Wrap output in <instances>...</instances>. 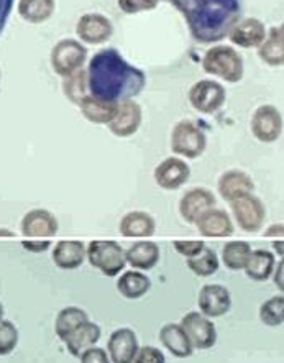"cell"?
I'll return each instance as SVG.
<instances>
[{
  "label": "cell",
  "mask_w": 284,
  "mask_h": 363,
  "mask_svg": "<svg viewBox=\"0 0 284 363\" xmlns=\"http://www.w3.org/2000/svg\"><path fill=\"white\" fill-rule=\"evenodd\" d=\"M173 245L179 255L184 258H194L204 250L205 243L203 240H174Z\"/></svg>",
  "instance_id": "obj_39"
},
{
  "label": "cell",
  "mask_w": 284,
  "mask_h": 363,
  "mask_svg": "<svg viewBox=\"0 0 284 363\" xmlns=\"http://www.w3.org/2000/svg\"><path fill=\"white\" fill-rule=\"evenodd\" d=\"M117 107L118 104L115 102L97 99V97L91 94H87L79 104V108L82 116L86 117V121L97 123V125H108L112 122V118L115 117Z\"/></svg>",
  "instance_id": "obj_26"
},
{
  "label": "cell",
  "mask_w": 284,
  "mask_h": 363,
  "mask_svg": "<svg viewBox=\"0 0 284 363\" xmlns=\"http://www.w3.org/2000/svg\"><path fill=\"white\" fill-rule=\"evenodd\" d=\"M12 9H13V0H0V35H2L5 25L8 22Z\"/></svg>",
  "instance_id": "obj_42"
},
{
  "label": "cell",
  "mask_w": 284,
  "mask_h": 363,
  "mask_svg": "<svg viewBox=\"0 0 284 363\" xmlns=\"http://www.w3.org/2000/svg\"><path fill=\"white\" fill-rule=\"evenodd\" d=\"M258 56L263 63L273 67L284 65V27L276 25L266 32V38L258 46Z\"/></svg>",
  "instance_id": "obj_24"
},
{
  "label": "cell",
  "mask_w": 284,
  "mask_h": 363,
  "mask_svg": "<svg viewBox=\"0 0 284 363\" xmlns=\"http://www.w3.org/2000/svg\"><path fill=\"white\" fill-rule=\"evenodd\" d=\"M232 214L244 232L256 233L263 229L266 220V207L255 194H245L230 202Z\"/></svg>",
  "instance_id": "obj_7"
},
{
  "label": "cell",
  "mask_w": 284,
  "mask_h": 363,
  "mask_svg": "<svg viewBox=\"0 0 284 363\" xmlns=\"http://www.w3.org/2000/svg\"><path fill=\"white\" fill-rule=\"evenodd\" d=\"M217 191L222 196V199L230 204L232 201L242 198L245 194H251L255 191V183L251 176L242 169H229L219 178Z\"/></svg>",
  "instance_id": "obj_18"
},
{
  "label": "cell",
  "mask_w": 284,
  "mask_h": 363,
  "mask_svg": "<svg viewBox=\"0 0 284 363\" xmlns=\"http://www.w3.org/2000/svg\"><path fill=\"white\" fill-rule=\"evenodd\" d=\"M251 133L258 142L275 143L283 133V116L271 104L260 106L251 117Z\"/></svg>",
  "instance_id": "obj_9"
},
{
  "label": "cell",
  "mask_w": 284,
  "mask_h": 363,
  "mask_svg": "<svg viewBox=\"0 0 284 363\" xmlns=\"http://www.w3.org/2000/svg\"><path fill=\"white\" fill-rule=\"evenodd\" d=\"M149 288H152V279L138 269L125 272L117 279L118 293L125 299H140L149 291Z\"/></svg>",
  "instance_id": "obj_29"
},
{
  "label": "cell",
  "mask_w": 284,
  "mask_h": 363,
  "mask_svg": "<svg viewBox=\"0 0 284 363\" xmlns=\"http://www.w3.org/2000/svg\"><path fill=\"white\" fill-rule=\"evenodd\" d=\"M117 5L123 13L133 15L154 10L158 7V0H117Z\"/></svg>",
  "instance_id": "obj_37"
},
{
  "label": "cell",
  "mask_w": 284,
  "mask_h": 363,
  "mask_svg": "<svg viewBox=\"0 0 284 363\" xmlns=\"http://www.w3.org/2000/svg\"><path fill=\"white\" fill-rule=\"evenodd\" d=\"M200 235L208 238H224L234 233L235 227L230 216L222 209H209L195 220Z\"/></svg>",
  "instance_id": "obj_20"
},
{
  "label": "cell",
  "mask_w": 284,
  "mask_h": 363,
  "mask_svg": "<svg viewBox=\"0 0 284 363\" xmlns=\"http://www.w3.org/2000/svg\"><path fill=\"white\" fill-rule=\"evenodd\" d=\"M251 253V247L245 240H232L225 243L222 248V262L232 272H240L245 268L249 257Z\"/></svg>",
  "instance_id": "obj_32"
},
{
  "label": "cell",
  "mask_w": 284,
  "mask_h": 363,
  "mask_svg": "<svg viewBox=\"0 0 284 363\" xmlns=\"http://www.w3.org/2000/svg\"><path fill=\"white\" fill-rule=\"evenodd\" d=\"M22 247L27 252L43 253L51 247V238H25L22 240Z\"/></svg>",
  "instance_id": "obj_41"
},
{
  "label": "cell",
  "mask_w": 284,
  "mask_h": 363,
  "mask_svg": "<svg viewBox=\"0 0 284 363\" xmlns=\"http://www.w3.org/2000/svg\"><path fill=\"white\" fill-rule=\"evenodd\" d=\"M229 38L240 48H258L266 38V27L258 18H244L230 30Z\"/></svg>",
  "instance_id": "obj_19"
},
{
  "label": "cell",
  "mask_w": 284,
  "mask_h": 363,
  "mask_svg": "<svg viewBox=\"0 0 284 363\" xmlns=\"http://www.w3.org/2000/svg\"><path fill=\"white\" fill-rule=\"evenodd\" d=\"M86 258L108 278H115L125 268V252L115 240H92L86 248Z\"/></svg>",
  "instance_id": "obj_4"
},
{
  "label": "cell",
  "mask_w": 284,
  "mask_h": 363,
  "mask_svg": "<svg viewBox=\"0 0 284 363\" xmlns=\"http://www.w3.org/2000/svg\"><path fill=\"white\" fill-rule=\"evenodd\" d=\"M137 334L128 328L113 330L107 342V354L112 363H133L138 352Z\"/></svg>",
  "instance_id": "obj_15"
},
{
  "label": "cell",
  "mask_w": 284,
  "mask_h": 363,
  "mask_svg": "<svg viewBox=\"0 0 284 363\" xmlns=\"http://www.w3.org/2000/svg\"><path fill=\"white\" fill-rule=\"evenodd\" d=\"M79 360H81V363H112L110 359H108L107 352L96 345L82 352Z\"/></svg>",
  "instance_id": "obj_40"
},
{
  "label": "cell",
  "mask_w": 284,
  "mask_h": 363,
  "mask_svg": "<svg viewBox=\"0 0 284 363\" xmlns=\"http://www.w3.org/2000/svg\"><path fill=\"white\" fill-rule=\"evenodd\" d=\"M133 363H166V359H164L163 352L157 349V347L143 345L138 347Z\"/></svg>",
  "instance_id": "obj_38"
},
{
  "label": "cell",
  "mask_w": 284,
  "mask_h": 363,
  "mask_svg": "<svg viewBox=\"0 0 284 363\" xmlns=\"http://www.w3.org/2000/svg\"><path fill=\"white\" fill-rule=\"evenodd\" d=\"M208 137L198 123L193 121H181L173 128L171 150L178 157L195 160L205 152Z\"/></svg>",
  "instance_id": "obj_5"
},
{
  "label": "cell",
  "mask_w": 284,
  "mask_h": 363,
  "mask_svg": "<svg viewBox=\"0 0 284 363\" xmlns=\"http://www.w3.org/2000/svg\"><path fill=\"white\" fill-rule=\"evenodd\" d=\"M283 268H284V263L280 262L278 263V267H275V272H273L271 277L275 278V283L278 289H280L281 294H283V289H284V283H283Z\"/></svg>",
  "instance_id": "obj_43"
},
{
  "label": "cell",
  "mask_w": 284,
  "mask_h": 363,
  "mask_svg": "<svg viewBox=\"0 0 284 363\" xmlns=\"http://www.w3.org/2000/svg\"><path fill=\"white\" fill-rule=\"evenodd\" d=\"M215 206V196L205 188H193L179 201V214L188 224H195L204 212Z\"/></svg>",
  "instance_id": "obj_17"
},
{
  "label": "cell",
  "mask_w": 284,
  "mask_h": 363,
  "mask_svg": "<svg viewBox=\"0 0 284 363\" xmlns=\"http://www.w3.org/2000/svg\"><path fill=\"white\" fill-rule=\"evenodd\" d=\"M56 10V0H18L17 12L25 22L40 25L48 22Z\"/></svg>",
  "instance_id": "obj_30"
},
{
  "label": "cell",
  "mask_w": 284,
  "mask_h": 363,
  "mask_svg": "<svg viewBox=\"0 0 284 363\" xmlns=\"http://www.w3.org/2000/svg\"><path fill=\"white\" fill-rule=\"evenodd\" d=\"M58 229V219L46 209L30 211L20 222V230L27 238H51Z\"/></svg>",
  "instance_id": "obj_16"
},
{
  "label": "cell",
  "mask_w": 284,
  "mask_h": 363,
  "mask_svg": "<svg viewBox=\"0 0 284 363\" xmlns=\"http://www.w3.org/2000/svg\"><path fill=\"white\" fill-rule=\"evenodd\" d=\"M278 235L280 237L283 235V224H275L266 230V237H278Z\"/></svg>",
  "instance_id": "obj_44"
},
{
  "label": "cell",
  "mask_w": 284,
  "mask_h": 363,
  "mask_svg": "<svg viewBox=\"0 0 284 363\" xmlns=\"http://www.w3.org/2000/svg\"><path fill=\"white\" fill-rule=\"evenodd\" d=\"M0 81H2V69H0Z\"/></svg>",
  "instance_id": "obj_48"
},
{
  "label": "cell",
  "mask_w": 284,
  "mask_h": 363,
  "mask_svg": "<svg viewBox=\"0 0 284 363\" xmlns=\"http://www.w3.org/2000/svg\"><path fill=\"white\" fill-rule=\"evenodd\" d=\"M260 319L268 328H281L284 323V296L276 294L260 306Z\"/></svg>",
  "instance_id": "obj_35"
},
{
  "label": "cell",
  "mask_w": 284,
  "mask_h": 363,
  "mask_svg": "<svg viewBox=\"0 0 284 363\" xmlns=\"http://www.w3.org/2000/svg\"><path fill=\"white\" fill-rule=\"evenodd\" d=\"M89 320V315L84 309L76 308V306H68V308L61 309L55 320V330L56 335L61 340H66L68 337L74 332L77 328H81L82 324Z\"/></svg>",
  "instance_id": "obj_31"
},
{
  "label": "cell",
  "mask_w": 284,
  "mask_h": 363,
  "mask_svg": "<svg viewBox=\"0 0 284 363\" xmlns=\"http://www.w3.org/2000/svg\"><path fill=\"white\" fill-rule=\"evenodd\" d=\"M159 340L176 359H189L194 352V347L181 324L171 323L163 325L159 330Z\"/></svg>",
  "instance_id": "obj_25"
},
{
  "label": "cell",
  "mask_w": 284,
  "mask_h": 363,
  "mask_svg": "<svg viewBox=\"0 0 284 363\" xmlns=\"http://www.w3.org/2000/svg\"><path fill=\"white\" fill-rule=\"evenodd\" d=\"M51 258L61 269H77L86 262V245L81 240H59Z\"/></svg>",
  "instance_id": "obj_22"
},
{
  "label": "cell",
  "mask_w": 284,
  "mask_h": 363,
  "mask_svg": "<svg viewBox=\"0 0 284 363\" xmlns=\"http://www.w3.org/2000/svg\"><path fill=\"white\" fill-rule=\"evenodd\" d=\"M87 60V48L79 40L63 38L53 46L50 63L56 74L68 77L72 72L82 69Z\"/></svg>",
  "instance_id": "obj_6"
},
{
  "label": "cell",
  "mask_w": 284,
  "mask_h": 363,
  "mask_svg": "<svg viewBox=\"0 0 284 363\" xmlns=\"http://www.w3.org/2000/svg\"><path fill=\"white\" fill-rule=\"evenodd\" d=\"M77 38L86 45H102L113 35V25L102 13H84L76 25Z\"/></svg>",
  "instance_id": "obj_11"
},
{
  "label": "cell",
  "mask_w": 284,
  "mask_h": 363,
  "mask_svg": "<svg viewBox=\"0 0 284 363\" xmlns=\"http://www.w3.org/2000/svg\"><path fill=\"white\" fill-rule=\"evenodd\" d=\"M198 43L212 45L227 38L239 23L244 0H171Z\"/></svg>",
  "instance_id": "obj_2"
},
{
  "label": "cell",
  "mask_w": 284,
  "mask_h": 363,
  "mask_svg": "<svg viewBox=\"0 0 284 363\" xmlns=\"http://www.w3.org/2000/svg\"><path fill=\"white\" fill-rule=\"evenodd\" d=\"M181 328L188 334L191 344L198 350H209L217 344V330L212 319L198 311H191L181 319Z\"/></svg>",
  "instance_id": "obj_10"
},
{
  "label": "cell",
  "mask_w": 284,
  "mask_h": 363,
  "mask_svg": "<svg viewBox=\"0 0 284 363\" xmlns=\"http://www.w3.org/2000/svg\"><path fill=\"white\" fill-rule=\"evenodd\" d=\"M118 230L127 238H148L157 230V222L148 212L132 211L122 217Z\"/></svg>",
  "instance_id": "obj_23"
},
{
  "label": "cell",
  "mask_w": 284,
  "mask_h": 363,
  "mask_svg": "<svg viewBox=\"0 0 284 363\" xmlns=\"http://www.w3.org/2000/svg\"><path fill=\"white\" fill-rule=\"evenodd\" d=\"M203 69L210 76L220 77L225 82L235 84L244 77V58L239 51L227 45H217L205 51Z\"/></svg>",
  "instance_id": "obj_3"
},
{
  "label": "cell",
  "mask_w": 284,
  "mask_h": 363,
  "mask_svg": "<svg viewBox=\"0 0 284 363\" xmlns=\"http://www.w3.org/2000/svg\"><path fill=\"white\" fill-rule=\"evenodd\" d=\"M143 121V111L140 104L135 101H123L118 104L115 117L108 123V130H110L115 137L128 138L138 132L142 127Z\"/></svg>",
  "instance_id": "obj_12"
},
{
  "label": "cell",
  "mask_w": 284,
  "mask_h": 363,
  "mask_svg": "<svg viewBox=\"0 0 284 363\" xmlns=\"http://www.w3.org/2000/svg\"><path fill=\"white\" fill-rule=\"evenodd\" d=\"M220 267V260L212 248L204 247V250L199 253L198 257L188 258V268L193 272L195 277L208 278L217 273Z\"/></svg>",
  "instance_id": "obj_33"
},
{
  "label": "cell",
  "mask_w": 284,
  "mask_h": 363,
  "mask_svg": "<svg viewBox=\"0 0 284 363\" xmlns=\"http://www.w3.org/2000/svg\"><path fill=\"white\" fill-rule=\"evenodd\" d=\"M273 247H275V250H276L278 255L283 258V238H280V242L273 243Z\"/></svg>",
  "instance_id": "obj_45"
},
{
  "label": "cell",
  "mask_w": 284,
  "mask_h": 363,
  "mask_svg": "<svg viewBox=\"0 0 284 363\" xmlns=\"http://www.w3.org/2000/svg\"><path fill=\"white\" fill-rule=\"evenodd\" d=\"M18 345V329L10 320H0V357L12 354Z\"/></svg>",
  "instance_id": "obj_36"
},
{
  "label": "cell",
  "mask_w": 284,
  "mask_h": 363,
  "mask_svg": "<svg viewBox=\"0 0 284 363\" xmlns=\"http://www.w3.org/2000/svg\"><path fill=\"white\" fill-rule=\"evenodd\" d=\"M158 2H159V0H158ZM164 2H171V0H164Z\"/></svg>",
  "instance_id": "obj_49"
},
{
  "label": "cell",
  "mask_w": 284,
  "mask_h": 363,
  "mask_svg": "<svg viewBox=\"0 0 284 363\" xmlns=\"http://www.w3.org/2000/svg\"><path fill=\"white\" fill-rule=\"evenodd\" d=\"M198 304L200 314L205 318H222L232 308L230 291L222 284H205L199 291Z\"/></svg>",
  "instance_id": "obj_13"
},
{
  "label": "cell",
  "mask_w": 284,
  "mask_h": 363,
  "mask_svg": "<svg viewBox=\"0 0 284 363\" xmlns=\"http://www.w3.org/2000/svg\"><path fill=\"white\" fill-rule=\"evenodd\" d=\"M13 232L10 230H5V229H0V237H12Z\"/></svg>",
  "instance_id": "obj_46"
},
{
  "label": "cell",
  "mask_w": 284,
  "mask_h": 363,
  "mask_svg": "<svg viewBox=\"0 0 284 363\" xmlns=\"http://www.w3.org/2000/svg\"><path fill=\"white\" fill-rule=\"evenodd\" d=\"M154 181L159 188L166 191H176L181 186L188 183L191 178V168L183 158L169 157L163 160L157 168H154Z\"/></svg>",
  "instance_id": "obj_14"
},
{
  "label": "cell",
  "mask_w": 284,
  "mask_h": 363,
  "mask_svg": "<svg viewBox=\"0 0 284 363\" xmlns=\"http://www.w3.org/2000/svg\"><path fill=\"white\" fill-rule=\"evenodd\" d=\"M101 335H102V330L99 325L91 323V320H87V323L82 324L81 328H77L68 337V339L64 340V345L68 347L69 354L72 357H77V359H79L82 352L91 349V347H94L97 342L101 340Z\"/></svg>",
  "instance_id": "obj_27"
},
{
  "label": "cell",
  "mask_w": 284,
  "mask_h": 363,
  "mask_svg": "<svg viewBox=\"0 0 284 363\" xmlns=\"http://www.w3.org/2000/svg\"><path fill=\"white\" fill-rule=\"evenodd\" d=\"M159 257H161V252H159L158 243L152 240H138L125 252V262L138 272L153 269L158 264Z\"/></svg>",
  "instance_id": "obj_21"
},
{
  "label": "cell",
  "mask_w": 284,
  "mask_h": 363,
  "mask_svg": "<svg viewBox=\"0 0 284 363\" xmlns=\"http://www.w3.org/2000/svg\"><path fill=\"white\" fill-rule=\"evenodd\" d=\"M4 319V306H2V303H0V320Z\"/></svg>",
  "instance_id": "obj_47"
},
{
  "label": "cell",
  "mask_w": 284,
  "mask_h": 363,
  "mask_svg": "<svg viewBox=\"0 0 284 363\" xmlns=\"http://www.w3.org/2000/svg\"><path fill=\"white\" fill-rule=\"evenodd\" d=\"M189 104L199 113H215L227 101L225 87L214 79H200L189 89Z\"/></svg>",
  "instance_id": "obj_8"
},
{
  "label": "cell",
  "mask_w": 284,
  "mask_h": 363,
  "mask_svg": "<svg viewBox=\"0 0 284 363\" xmlns=\"http://www.w3.org/2000/svg\"><path fill=\"white\" fill-rule=\"evenodd\" d=\"M63 94L69 102L79 106L82 99L89 94V86H87V72L79 69L72 72L71 76L64 77L63 81Z\"/></svg>",
  "instance_id": "obj_34"
},
{
  "label": "cell",
  "mask_w": 284,
  "mask_h": 363,
  "mask_svg": "<svg viewBox=\"0 0 284 363\" xmlns=\"http://www.w3.org/2000/svg\"><path fill=\"white\" fill-rule=\"evenodd\" d=\"M86 72L89 94L108 102L133 101L147 86V74L128 63L115 48L97 51Z\"/></svg>",
  "instance_id": "obj_1"
},
{
  "label": "cell",
  "mask_w": 284,
  "mask_h": 363,
  "mask_svg": "<svg viewBox=\"0 0 284 363\" xmlns=\"http://www.w3.org/2000/svg\"><path fill=\"white\" fill-rule=\"evenodd\" d=\"M276 267V257L270 250H251L249 262L245 264L246 277L253 281H266L271 278Z\"/></svg>",
  "instance_id": "obj_28"
}]
</instances>
